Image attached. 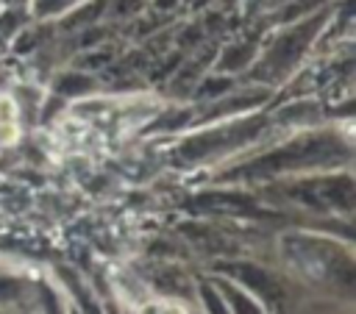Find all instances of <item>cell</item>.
Returning a JSON list of instances; mask_svg holds the SVG:
<instances>
[{
  "mask_svg": "<svg viewBox=\"0 0 356 314\" xmlns=\"http://www.w3.org/2000/svg\"><path fill=\"white\" fill-rule=\"evenodd\" d=\"M323 14H317L314 19H300L295 28H289L286 33H281L270 50V56H264V61L273 67V69H286L298 61V56L303 53V47L312 42L314 31L323 25Z\"/></svg>",
  "mask_w": 356,
  "mask_h": 314,
  "instance_id": "1",
  "label": "cell"
},
{
  "mask_svg": "<svg viewBox=\"0 0 356 314\" xmlns=\"http://www.w3.org/2000/svg\"><path fill=\"white\" fill-rule=\"evenodd\" d=\"M200 300L206 303L209 314H231L228 306H225V300H222V295H217L214 286H200Z\"/></svg>",
  "mask_w": 356,
  "mask_h": 314,
  "instance_id": "5",
  "label": "cell"
},
{
  "mask_svg": "<svg viewBox=\"0 0 356 314\" xmlns=\"http://www.w3.org/2000/svg\"><path fill=\"white\" fill-rule=\"evenodd\" d=\"M220 289H222V295L228 297V303L234 306V311H236V314H261V311H259V306H256L250 297H245L239 289H234V286H228V283H222Z\"/></svg>",
  "mask_w": 356,
  "mask_h": 314,
  "instance_id": "3",
  "label": "cell"
},
{
  "mask_svg": "<svg viewBox=\"0 0 356 314\" xmlns=\"http://www.w3.org/2000/svg\"><path fill=\"white\" fill-rule=\"evenodd\" d=\"M153 6H156V8H161V11H167V8L178 6V0H153Z\"/></svg>",
  "mask_w": 356,
  "mask_h": 314,
  "instance_id": "11",
  "label": "cell"
},
{
  "mask_svg": "<svg viewBox=\"0 0 356 314\" xmlns=\"http://www.w3.org/2000/svg\"><path fill=\"white\" fill-rule=\"evenodd\" d=\"M231 89V78H225V75H211V78H206L203 83H200V94H209V97H214V94H222V92H228Z\"/></svg>",
  "mask_w": 356,
  "mask_h": 314,
  "instance_id": "7",
  "label": "cell"
},
{
  "mask_svg": "<svg viewBox=\"0 0 356 314\" xmlns=\"http://www.w3.org/2000/svg\"><path fill=\"white\" fill-rule=\"evenodd\" d=\"M75 0H33V11L39 14V17H50V14H56V11H64V8H70Z\"/></svg>",
  "mask_w": 356,
  "mask_h": 314,
  "instance_id": "9",
  "label": "cell"
},
{
  "mask_svg": "<svg viewBox=\"0 0 356 314\" xmlns=\"http://www.w3.org/2000/svg\"><path fill=\"white\" fill-rule=\"evenodd\" d=\"M86 89H92V81L86 75H81V72H67L58 81V92H64V94H81Z\"/></svg>",
  "mask_w": 356,
  "mask_h": 314,
  "instance_id": "4",
  "label": "cell"
},
{
  "mask_svg": "<svg viewBox=\"0 0 356 314\" xmlns=\"http://www.w3.org/2000/svg\"><path fill=\"white\" fill-rule=\"evenodd\" d=\"M17 292H19V286H17L14 281H8V278L0 281V300H11Z\"/></svg>",
  "mask_w": 356,
  "mask_h": 314,
  "instance_id": "10",
  "label": "cell"
},
{
  "mask_svg": "<svg viewBox=\"0 0 356 314\" xmlns=\"http://www.w3.org/2000/svg\"><path fill=\"white\" fill-rule=\"evenodd\" d=\"M239 278H242L248 286L259 289V292H267V289H270V278H267V272H261V270H256V267H242Z\"/></svg>",
  "mask_w": 356,
  "mask_h": 314,
  "instance_id": "6",
  "label": "cell"
},
{
  "mask_svg": "<svg viewBox=\"0 0 356 314\" xmlns=\"http://www.w3.org/2000/svg\"><path fill=\"white\" fill-rule=\"evenodd\" d=\"M139 8H142V0H111L108 3L111 17H134Z\"/></svg>",
  "mask_w": 356,
  "mask_h": 314,
  "instance_id": "8",
  "label": "cell"
},
{
  "mask_svg": "<svg viewBox=\"0 0 356 314\" xmlns=\"http://www.w3.org/2000/svg\"><path fill=\"white\" fill-rule=\"evenodd\" d=\"M256 58V47L250 42H239V44H231L220 53L217 58V72H239L245 69L250 61Z\"/></svg>",
  "mask_w": 356,
  "mask_h": 314,
  "instance_id": "2",
  "label": "cell"
}]
</instances>
